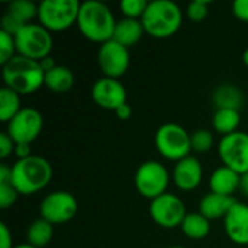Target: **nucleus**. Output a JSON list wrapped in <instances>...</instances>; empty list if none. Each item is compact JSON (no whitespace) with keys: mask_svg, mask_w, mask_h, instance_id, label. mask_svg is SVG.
<instances>
[{"mask_svg":"<svg viewBox=\"0 0 248 248\" xmlns=\"http://www.w3.org/2000/svg\"><path fill=\"white\" fill-rule=\"evenodd\" d=\"M54 170L51 163L41 155H31L17 160L12 166V185L19 195L29 196L45 189L52 180Z\"/></svg>","mask_w":248,"mask_h":248,"instance_id":"2","label":"nucleus"},{"mask_svg":"<svg viewBox=\"0 0 248 248\" xmlns=\"http://www.w3.org/2000/svg\"><path fill=\"white\" fill-rule=\"evenodd\" d=\"M190 142H192V151L203 154L212 148L214 135L208 129H198L193 134H190Z\"/></svg>","mask_w":248,"mask_h":248,"instance_id":"27","label":"nucleus"},{"mask_svg":"<svg viewBox=\"0 0 248 248\" xmlns=\"http://www.w3.org/2000/svg\"><path fill=\"white\" fill-rule=\"evenodd\" d=\"M15 141L7 135V132L0 134V158L6 160L12 153H15Z\"/></svg>","mask_w":248,"mask_h":248,"instance_id":"32","label":"nucleus"},{"mask_svg":"<svg viewBox=\"0 0 248 248\" xmlns=\"http://www.w3.org/2000/svg\"><path fill=\"white\" fill-rule=\"evenodd\" d=\"M170 174L167 169L155 160L144 161L135 171L134 185L138 193L150 201L167 193Z\"/></svg>","mask_w":248,"mask_h":248,"instance_id":"8","label":"nucleus"},{"mask_svg":"<svg viewBox=\"0 0 248 248\" xmlns=\"http://www.w3.org/2000/svg\"><path fill=\"white\" fill-rule=\"evenodd\" d=\"M212 100L217 109H234L240 110L244 103L243 92L234 84H221L215 89Z\"/></svg>","mask_w":248,"mask_h":248,"instance_id":"21","label":"nucleus"},{"mask_svg":"<svg viewBox=\"0 0 248 248\" xmlns=\"http://www.w3.org/2000/svg\"><path fill=\"white\" fill-rule=\"evenodd\" d=\"M218 154L224 166L238 174L248 173V134L237 131L222 137L218 145Z\"/></svg>","mask_w":248,"mask_h":248,"instance_id":"10","label":"nucleus"},{"mask_svg":"<svg viewBox=\"0 0 248 248\" xmlns=\"http://www.w3.org/2000/svg\"><path fill=\"white\" fill-rule=\"evenodd\" d=\"M148 3L150 1H147V0H122L119 7L125 17L142 19V16L148 7Z\"/></svg>","mask_w":248,"mask_h":248,"instance_id":"28","label":"nucleus"},{"mask_svg":"<svg viewBox=\"0 0 248 248\" xmlns=\"http://www.w3.org/2000/svg\"><path fill=\"white\" fill-rule=\"evenodd\" d=\"M169 248H185V247H179V246H174V247H169Z\"/></svg>","mask_w":248,"mask_h":248,"instance_id":"41","label":"nucleus"},{"mask_svg":"<svg viewBox=\"0 0 248 248\" xmlns=\"http://www.w3.org/2000/svg\"><path fill=\"white\" fill-rule=\"evenodd\" d=\"M116 20L108 4L99 0L83 1L78 12L77 28L92 42L105 44L113 38Z\"/></svg>","mask_w":248,"mask_h":248,"instance_id":"1","label":"nucleus"},{"mask_svg":"<svg viewBox=\"0 0 248 248\" xmlns=\"http://www.w3.org/2000/svg\"><path fill=\"white\" fill-rule=\"evenodd\" d=\"M235 199L232 196H224L218 193H208L202 198L199 203V212L206 217L209 221L225 218L231 208L235 205Z\"/></svg>","mask_w":248,"mask_h":248,"instance_id":"19","label":"nucleus"},{"mask_svg":"<svg viewBox=\"0 0 248 248\" xmlns=\"http://www.w3.org/2000/svg\"><path fill=\"white\" fill-rule=\"evenodd\" d=\"M182 232L190 240H203L211 232V221L201 212H190L183 219Z\"/></svg>","mask_w":248,"mask_h":248,"instance_id":"23","label":"nucleus"},{"mask_svg":"<svg viewBox=\"0 0 248 248\" xmlns=\"http://www.w3.org/2000/svg\"><path fill=\"white\" fill-rule=\"evenodd\" d=\"M92 99L99 108L115 112L118 108L128 103V93L118 78L102 77L94 81L92 87Z\"/></svg>","mask_w":248,"mask_h":248,"instance_id":"14","label":"nucleus"},{"mask_svg":"<svg viewBox=\"0 0 248 248\" xmlns=\"http://www.w3.org/2000/svg\"><path fill=\"white\" fill-rule=\"evenodd\" d=\"M19 198V192L15 189L12 182H1L0 183V208L7 209L16 203Z\"/></svg>","mask_w":248,"mask_h":248,"instance_id":"31","label":"nucleus"},{"mask_svg":"<svg viewBox=\"0 0 248 248\" xmlns=\"http://www.w3.org/2000/svg\"><path fill=\"white\" fill-rule=\"evenodd\" d=\"M241 124V115L240 110L234 109H217L212 118V126L217 132L225 135L234 134L238 131V126Z\"/></svg>","mask_w":248,"mask_h":248,"instance_id":"25","label":"nucleus"},{"mask_svg":"<svg viewBox=\"0 0 248 248\" xmlns=\"http://www.w3.org/2000/svg\"><path fill=\"white\" fill-rule=\"evenodd\" d=\"M203 179V169L196 157H186L176 163L173 169V180L177 189L183 192L195 190Z\"/></svg>","mask_w":248,"mask_h":248,"instance_id":"16","label":"nucleus"},{"mask_svg":"<svg viewBox=\"0 0 248 248\" xmlns=\"http://www.w3.org/2000/svg\"><path fill=\"white\" fill-rule=\"evenodd\" d=\"M224 230L232 243L248 246V205L238 201L235 202L224 218Z\"/></svg>","mask_w":248,"mask_h":248,"instance_id":"17","label":"nucleus"},{"mask_svg":"<svg viewBox=\"0 0 248 248\" xmlns=\"http://www.w3.org/2000/svg\"><path fill=\"white\" fill-rule=\"evenodd\" d=\"M44 118L39 110L33 108H23L9 124L7 135L15 144H32L41 134Z\"/></svg>","mask_w":248,"mask_h":248,"instance_id":"13","label":"nucleus"},{"mask_svg":"<svg viewBox=\"0 0 248 248\" xmlns=\"http://www.w3.org/2000/svg\"><path fill=\"white\" fill-rule=\"evenodd\" d=\"M145 33L157 39L173 36L182 26L183 12L171 0H153L141 19Z\"/></svg>","mask_w":248,"mask_h":248,"instance_id":"4","label":"nucleus"},{"mask_svg":"<svg viewBox=\"0 0 248 248\" xmlns=\"http://www.w3.org/2000/svg\"><path fill=\"white\" fill-rule=\"evenodd\" d=\"M155 148L167 160L180 161L190 155V134L179 124H163L155 132Z\"/></svg>","mask_w":248,"mask_h":248,"instance_id":"7","label":"nucleus"},{"mask_svg":"<svg viewBox=\"0 0 248 248\" xmlns=\"http://www.w3.org/2000/svg\"><path fill=\"white\" fill-rule=\"evenodd\" d=\"M115 113H116V116H118L121 121H128V119L132 116V108H131L129 103H125V105H122L121 108H118V109L115 110Z\"/></svg>","mask_w":248,"mask_h":248,"instance_id":"36","label":"nucleus"},{"mask_svg":"<svg viewBox=\"0 0 248 248\" xmlns=\"http://www.w3.org/2000/svg\"><path fill=\"white\" fill-rule=\"evenodd\" d=\"M16 52L17 55L41 61L51 55L54 39L51 32L41 23H28L16 35Z\"/></svg>","mask_w":248,"mask_h":248,"instance_id":"6","label":"nucleus"},{"mask_svg":"<svg viewBox=\"0 0 248 248\" xmlns=\"http://www.w3.org/2000/svg\"><path fill=\"white\" fill-rule=\"evenodd\" d=\"M15 55H17L15 36L0 29V64H6Z\"/></svg>","mask_w":248,"mask_h":248,"instance_id":"29","label":"nucleus"},{"mask_svg":"<svg viewBox=\"0 0 248 248\" xmlns=\"http://www.w3.org/2000/svg\"><path fill=\"white\" fill-rule=\"evenodd\" d=\"M23 108H20V94L3 86L0 89V121L9 124Z\"/></svg>","mask_w":248,"mask_h":248,"instance_id":"26","label":"nucleus"},{"mask_svg":"<svg viewBox=\"0 0 248 248\" xmlns=\"http://www.w3.org/2000/svg\"><path fill=\"white\" fill-rule=\"evenodd\" d=\"M97 62L103 77L119 78L128 71L131 64L129 48L121 45L115 39H110L100 45L97 51Z\"/></svg>","mask_w":248,"mask_h":248,"instance_id":"12","label":"nucleus"},{"mask_svg":"<svg viewBox=\"0 0 248 248\" xmlns=\"http://www.w3.org/2000/svg\"><path fill=\"white\" fill-rule=\"evenodd\" d=\"M0 248H13L12 232L4 222L0 224Z\"/></svg>","mask_w":248,"mask_h":248,"instance_id":"34","label":"nucleus"},{"mask_svg":"<svg viewBox=\"0 0 248 248\" xmlns=\"http://www.w3.org/2000/svg\"><path fill=\"white\" fill-rule=\"evenodd\" d=\"M52 237H54V225L42 218L35 219L28 227V231H26L28 244L36 248L46 247L51 243Z\"/></svg>","mask_w":248,"mask_h":248,"instance_id":"24","label":"nucleus"},{"mask_svg":"<svg viewBox=\"0 0 248 248\" xmlns=\"http://www.w3.org/2000/svg\"><path fill=\"white\" fill-rule=\"evenodd\" d=\"M209 4L211 1L208 0H193L189 3L187 6V17L192 20V22H202L206 19L208 13H209Z\"/></svg>","mask_w":248,"mask_h":248,"instance_id":"30","label":"nucleus"},{"mask_svg":"<svg viewBox=\"0 0 248 248\" xmlns=\"http://www.w3.org/2000/svg\"><path fill=\"white\" fill-rule=\"evenodd\" d=\"M240 190H241L243 193H246L248 196V173L241 176V186H240Z\"/></svg>","mask_w":248,"mask_h":248,"instance_id":"38","label":"nucleus"},{"mask_svg":"<svg viewBox=\"0 0 248 248\" xmlns=\"http://www.w3.org/2000/svg\"><path fill=\"white\" fill-rule=\"evenodd\" d=\"M78 0H42L38 4V23L49 32H61L77 25Z\"/></svg>","mask_w":248,"mask_h":248,"instance_id":"5","label":"nucleus"},{"mask_svg":"<svg viewBox=\"0 0 248 248\" xmlns=\"http://www.w3.org/2000/svg\"><path fill=\"white\" fill-rule=\"evenodd\" d=\"M186 215L185 202L173 193L167 192L150 202V217L163 228L180 227Z\"/></svg>","mask_w":248,"mask_h":248,"instance_id":"11","label":"nucleus"},{"mask_svg":"<svg viewBox=\"0 0 248 248\" xmlns=\"http://www.w3.org/2000/svg\"><path fill=\"white\" fill-rule=\"evenodd\" d=\"M232 12L237 19L248 22V0H235L232 3Z\"/></svg>","mask_w":248,"mask_h":248,"instance_id":"33","label":"nucleus"},{"mask_svg":"<svg viewBox=\"0 0 248 248\" xmlns=\"http://www.w3.org/2000/svg\"><path fill=\"white\" fill-rule=\"evenodd\" d=\"M77 209V199L74 198V195L65 190L51 192L42 199L39 205L41 218L52 225H62L70 222L76 217Z\"/></svg>","mask_w":248,"mask_h":248,"instance_id":"9","label":"nucleus"},{"mask_svg":"<svg viewBox=\"0 0 248 248\" xmlns=\"http://www.w3.org/2000/svg\"><path fill=\"white\" fill-rule=\"evenodd\" d=\"M39 64H41V67H42V70L45 71V73H48V71H51L52 68H55L58 64H57V61H55V58L54 57H45L44 60H41L39 61Z\"/></svg>","mask_w":248,"mask_h":248,"instance_id":"37","label":"nucleus"},{"mask_svg":"<svg viewBox=\"0 0 248 248\" xmlns=\"http://www.w3.org/2000/svg\"><path fill=\"white\" fill-rule=\"evenodd\" d=\"M35 17L38 19V4L31 0H13L6 6L0 29L15 36L25 25L32 23Z\"/></svg>","mask_w":248,"mask_h":248,"instance_id":"15","label":"nucleus"},{"mask_svg":"<svg viewBox=\"0 0 248 248\" xmlns=\"http://www.w3.org/2000/svg\"><path fill=\"white\" fill-rule=\"evenodd\" d=\"M144 33H145V29H144L141 19L124 17L116 22L112 39H115L121 45L129 48V46L135 45L137 42H140V39L142 38Z\"/></svg>","mask_w":248,"mask_h":248,"instance_id":"20","label":"nucleus"},{"mask_svg":"<svg viewBox=\"0 0 248 248\" xmlns=\"http://www.w3.org/2000/svg\"><path fill=\"white\" fill-rule=\"evenodd\" d=\"M241 186V174L227 166L215 169L209 179V187L212 193L232 196Z\"/></svg>","mask_w":248,"mask_h":248,"instance_id":"18","label":"nucleus"},{"mask_svg":"<svg viewBox=\"0 0 248 248\" xmlns=\"http://www.w3.org/2000/svg\"><path fill=\"white\" fill-rule=\"evenodd\" d=\"M15 154L17 157V160H23L31 157V144H16L15 147Z\"/></svg>","mask_w":248,"mask_h":248,"instance_id":"35","label":"nucleus"},{"mask_svg":"<svg viewBox=\"0 0 248 248\" xmlns=\"http://www.w3.org/2000/svg\"><path fill=\"white\" fill-rule=\"evenodd\" d=\"M243 62H244V64L248 67V48L244 51V52H243Z\"/></svg>","mask_w":248,"mask_h":248,"instance_id":"39","label":"nucleus"},{"mask_svg":"<svg viewBox=\"0 0 248 248\" xmlns=\"http://www.w3.org/2000/svg\"><path fill=\"white\" fill-rule=\"evenodd\" d=\"M44 86L54 93H67L74 86V74L68 67L58 64L55 68L45 73Z\"/></svg>","mask_w":248,"mask_h":248,"instance_id":"22","label":"nucleus"},{"mask_svg":"<svg viewBox=\"0 0 248 248\" xmlns=\"http://www.w3.org/2000/svg\"><path fill=\"white\" fill-rule=\"evenodd\" d=\"M1 76L4 86L15 90L16 93L31 94L39 90L45 81V71L39 61L15 55L6 64L1 65Z\"/></svg>","mask_w":248,"mask_h":248,"instance_id":"3","label":"nucleus"},{"mask_svg":"<svg viewBox=\"0 0 248 248\" xmlns=\"http://www.w3.org/2000/svg\"><path fill=\"white\" fill-rule=\"evenodd\" d=\"M13 248H36V247H33V246H31V244H19V246H15Z\"/></svg>","mask_w":248,"mask_h":248,"instance_id":"40","label":"nucleus"}]
</instances>
